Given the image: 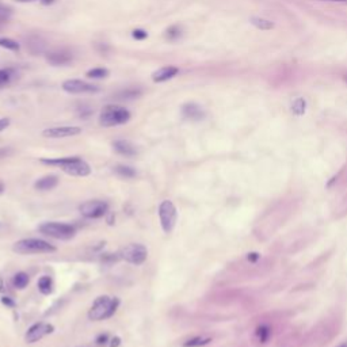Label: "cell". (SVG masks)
Masks as SVG:
<instances>
[{"label":"cell","mask_w":347,"mask_h":347,"mask_svg":"<svg viewBox=\"0 0 347 347\" xmlns=\"http://www.w3.org/2000/svg\"><path fill=\"white\" fill-rule=\"evenodd\" d=\"M42 164L48 166H56L61 168L65 174L72 177H89L91 174V167L87 162L77 156L72 157H56V159H41Z\"/></svg>","instance_id":"cell-1"},{"label":"cell","mask_w":347,"mask_h":347,"mask_svg":"<svg viewBox=\"0 0 347 347\" xmlns=\"http://www.w3.org/2000/svg\"><path fill=\"white\" fill-rule=\"evenodd\" d=\"M118 306H120V299L109 297V296H99L90 308L89 319L92 321L110 319L111 316H114Z\"/></svg>","instance_id":"cell-2"},{"label":"cell","mask_w":347,"mask_h":347,"mask_svg":"<svg viewBox=\"0 0 347 347\" xmlns=\"http://www.w3.org/2000/svg\"><path fill=\"white\" fill-rule=\"evenodd\" d=\"M13 251L19 255H35V254H52L57 251V248L42 239L30 238L22 239L14 243Z\"/></svg>","instance_id":"cell-3"},{"label":"cell","mask_w":347,"mask_h":347,"mask_svg":"<svg viewBox=\"0 0 347 347\" xmlns=\"http://www.w3.org/2000/svg\"><path fill=\"white\" fill-rule=\"evenodd\" d=\"M130 120V113L122 106L110 105L102 110L99 116V125L103 128H113L118 125H123Z\"/></svg>","instance_id":"cell-4"},{"label":"cell","mask_w":347,"mask_h":347,"mask_svg":"<svg viewBox=\"0 0 347 347\" xmlns=\"http://www.w3.org/2000/svg\"><path fill=\"white\" fill-rule=\"evenodd\" d=\"M38 231L49 236V238L57 239V240H71V239L75 238L76 235V228L74 225L65 224V223H57V221L42 223L38 226Z\"/></svg>","instance_id":"cell-5"},{"label":"cell","mask_w":347,"mask_h":347,"mask_svg":"<svg viewBox=\"0 0 347 347\" xmlns=\"http://www.w3.org/2000/svg\"><path fill=\"white\" fill-rule=\"evenodd\" d=\"M118 256L130 265L141 266L148 258V250L141 243H130L120 250Z\"/></svg>","instance_id":"cell-6"},{"label":"cell","mask_w":347,"mask_h":347,"mask_svg":"<svg viewBox=\"0 0 347 347\" xmlns=\"http://www.w3.org/2000/svg\"><path fill=\"white\" fill-rule=\"evenodd\" d=\"M159 218H160V225L164 233H171L175 228L178 218L177 206L174 205L172 201L170 199H164L159 205Z\"/></svg>","instance_id":"cell-7"},{"label":"cell","mask_w":347,"mask_h":347,"mask_svg":"<svg viewBox=\"0 0 347 347\" xmlns=\"http://www.w3.org/2000/svg\"><path fill=\"white\" fill-rule=\"evenodd\" d=\"M79 211L83 217L96 220V218L103 217L109 213V204L102 199H90L79 206Z\"/></svg>","instance_id":"cell-8"},{"label":"cell","mask_w":347,"mask_h":347,"mask_svg":"<svg viewBox=\"0 0 347 347\" xmlns=\"http://www.w3.org/2000/svg\"><path fill=\"white\" fill-rule=\"evenodd\" d=\"M55 332V326L49 324V323H35L28 330V332L25 335V342L29 345H33L35 342L41 340L42 338L48 336L50 333Z\"/></svg>","instance_id":"cell-9"},{"label":"cell","mask_w":347,"mask_h":347,"mask_svg":"<svg viewBox=\"0 0 347 347\" xmlns=\"http://www.w3.org/2000/svg\"><path fill=\"white\" fill-rule=\"evenodd\" d=\"M82 133V128L79 126H57L49 128L42 132V136L46 138H67V137L77 136Z\"/></svg>","instance_id":"cell-10"},{"label":"cell","mask_w":347,"mask_h":347,"mask_svg":"<svg viewBox=\"0 0 347 347\" xmlns=\"http://www.w3.org/2000/svg\"><path fill=\"white\" fill-rule=\"evenodd\" d=\"M62 90L69 94H86V92H96L98 87L89 84V83L77 80V79H71L62 83Z\"/></svg>","instance_id":"cell-11"},{"label":"cell","mask_w":347,"mask_h":347,"mask_svg":"<svg viewBox=\"0 0 347 347\" xmlns=\"http://www.w3.org/2000/svg\"><path fill=\"white\" fill-rule=\"evenodd\" d=\"M46 61L55 67H60V65H67L69 62H72V53L65 50V49H59V50H53L46 53Z\"/></svg>","instance_id":"cell-12"},{"label":"cell","mask_w":347,"mask_h":347,"mask_svg":"<svg viewBox=\"0 0 347 347\" xmlns=\"http://www.w3.org/2000/svg\"><path fill=\"white\" fill-rule=\"evenodd\" d=\"M113 150L116 151L118 155L132 157L137 155V148L128 140H116L113 143Z\"/></svg>","instance_id":"cell-13"},{"label":"cell","mask_w":347,"mask_h":347,"mask_svg":"<svg viewBox=\"0 0 347 347\" xmlns=\"http://www.w3.org/2000/svg\"><path fill=\"white\" fill-rule=\"evenodd\" d=\"M182 116L186 120H191V121H199L205 117V113L202 107H199L196 103H186L182 107Z\"/></svg>","instance_id":"cell-14"},{"label":"cell","mask_w":347,"mask_h":347,"mask_svg":"<svg viewBox=\"0 0 347 347\" xmlns=\"http://www.w3.org/2000/svg\"><path fill=\"white\" fill-rule=\"evenodd\" d=\"M26 48L31 55H41L46 49V42L40 35H30L26 41Z\"/></svg>","instance_id":"cell-15"},{"label":"cell","mask_w":347,"mask_h":347,"mask_svg":"<svg viewBox=\"0 0 347 347\" xmlns=\"http://www.w3.org/2000/svg\"><path fill=\"white\" fill-rule=\"evenodd\" d=\"M178 72H179V69H178L177 67H174V65H167V67H163V68L157 69L156 72L152 75V80L155 83L167 82V80H170V79H172L174 76L177 75Z\"/></svg>","instance_id":"cell-16"},{"label":"cell","mask_w":347,"mask_h":347,"mask_svg":"<svg viewBox=\"0 0 347 347\" xmlns=\"http://www.w3.org/2000/svg\"><path fill=\"white\" fill-rule=\"evenodd\" d=\"M57 184H59V177H56V175H45V177L35 181L34 189L40 191H49L57 187Z\"/></svg>","instance_id":"cell-17"},{"label":"cell","mask_w":347,"mask_h":347,"mask_svg":"<svg viewBox=\"0 0 347 347\" xmlns=\"http://www.w3.org/2000/svg\"><path fill=\"white\" fill-rule=\"evenodd\" d=\"M143 95V90L138 89V87H129V89H125L122 91H120L117 94V99H121V101H132V99H137Z\"/></svg>","instance_id":"cell-18"},{"label":"cell","mask_w":347,"mask_h":347,"mask_svg":"<svg viewBox=\"0 0 347 347\" xmlns=\"http://www.w3.org/2000/svg\"><path fill=\"white\" fill-rule=\"evenodd\" d=\"M113 171L116 172V175H118L120 178H125V179H132V178H136L137 171L130 167V166H125V164H118L116 166Z\"/></svg>","instance_id":"cell-19"},{"label":"cell","mask_w":347,"mask_h":347,"mask_svg":"<svg viewBox=\"0 0 347 347\" xmlns=\"http://www.w3.org/2000/svg\"><path fill=\"white\" fill-rule=\"evenodd\" d=\"M38 290L45 294V296H49L50 293L53 292V281L50 277L48 275H44L41 278L38 279Z\"/></svg>","instance_id":"cell-20"},{"label":"cell","mask_w":347,"mask_h":347,"mask_svg":"<svg viewBox=\"0 0 347 347\" xmlns=\"http://www.w3.org/2000/svg\"><path fill=\"white\" fill-rule=\"evenodd\" d=\"M29 282H30V278H29L28 274L23 272H16L14 275V278H13V285H14L16 289H19V290L25 289V287L29 285Z\"/></svg>","instance_id":"cell-21"},{"label":"cell","mask_w":347,"mask_h":347,"mask_svg":"<svg viewBox=\"0 0 347 347\" xmlns=\"http://www.w3.org/2000/svg\"><path fill=\"white\" fill-rule=\"evenodd\" d=\"M181 37H182V28L178 26V25H174V26H171L166 30V38L168 41H177Z\"/></svg>","instance_id":"cell-22"},{"label":"cell","mask_w":347,"mask_h":347,"mask_svg":"<svg viewBox=\"0 0 347 347\" xmlns=\"http://www.w3.org/2000/svg\"><path fill=\"white\" fill-rule=\"evenodd\" d=\"M211 338H202V336H197V338H193L189 339L187 342H184L183 347H201L211 343Z\"/></svg>","instance_id":"cell-23"},{"label":"cell","mask_w":347,"mask_h":347,"mask_svg":"<svg viewBox=\"0 0 347 347\" xmlns=\"http://www.w3.org/2000/svg\"><path fill=\"white\" fill-rule=\"evenodd\" d=\"M87 76L91 79H103L109 76V71L106 68H92L87 72Z\"/></svg>","instance_id":"cell-24"},{"label":"cell","mask_w":347,"mask_h":347,"mask_svg":"<svg viewBox=\"0 0 347 347\" xmlns=\"http://www.w3.org/2000/svg\"><path fill=\"white\" fill-rule=\"evenodd\" d=\"M14 76V71L13 69H0V87L6 86L10 83V80Z\"/></svg>","instance_id":"cell-25"},{"label":"cell","mask_w":347,"mask_h":347,"mask_svg":"<svg viewBox=\"0 0 347 347\" xmlns=\"http://www.w3.org/2000/svg\"><path fill=\"white\" fill-rule=\"evenodd\" d=\"M0 46H1V48L10 49V50H18V49H19V44L14 41V40H11V38L3 37V38H0Z\"/></svg>","instance_id":"cell-26"},{"label":"cell","mask_w":347,"mask_h":347,"mask_svg":"<svg viewBox=\"0 0 347 347\" xmlns=\"http://www.w3.org/2000/svg\"><path fill=\"white\" fill-rule=\"evenodd\" d=\"M252 23L258 29H262V30H270V29L274 28L272 22L262 19V18H252Z\"/></svg>","instance_id":"cell-27"},{"label":"cell","mask_w":347,"mask_h":347,"mask_svg":"<svg viewBox=\"0 0 347 347\" xmlns=\"http://www.w3.org/2000/svg\"><path fill=\"white\" fill-rule=\"evenodd\" d=\"M11 13H13L11 8L0 3V23L7 22L10 19V16H11Z\"/></svg>","instance_id":"cell-28"},{"label":"cell","mask_w":347,"mask_h":347,"mask_svg":"<svg viewBox=\"0 0 347 347\" xmlns=\"http://www.w3.org/2000/svg\"><path fill=\"white\" fill-rule=\"evenodd\" d=\"M293 111H294L296 114H302V113L305 111V102H304V99H299V101L294 102V105H293Z\"/></svg>","instance_id":"cell-29"},{"label":"cell","mask_w":347,"mask_h":347,"mask_svg":"<svg viewBox=\"0 0 347 347\" xmlns=\"http://www.w3.org/2000/svg\"><path fill=\"white\" fill-rule=\"evenodd\" d=\"M269 335H270V331H269V328L267 327H260L258 330V336H259V339H260V342H263L265 343L266 340H267V338H269Z\"/></svg>","instance_id":"cell-30"},{"label":"cell","mask_w":347,"mask_h":347,"mask_svg":"<svg viewBox=\"0 0 347 347\" xmlns=\"http://www.w3.org/2000/svg\"><path fill=\"white\" fill-rule=\"evenodd\" d=\"M118 258H120L118 255H113V254H102L101 260H102L103 263H113V262H116Z\"/></svg>","instance_id":"cell-31"},{"label":"cell","mask_w":347,"mask_h":347,"mask_svg":"<svg viewBox=\"0 0 347 347\" xmlns=\"http://www.w3.org/2000/svg\"><path fill=\"white\" fill-rule=\"evenodd\" d=\"M133 38L135 40H138V41H141V40H145L147 37H148V34H147V31H144V30H141V29H136L135 31H133Z\"/></svg>","instance_id":"cell-32"},{"label":"cell","mask_w":347,"mask_h":347,"mask_svg":"<svg viewBox=\"0 0 347 347\" xmlns=\"http://www.w3.org/2000/svg\"><path fill=\"white\" fill-rule=\"evenodd\" d=\"M96 345H99V346H102V345H106L107 342H109V335L107 333H101V335H98V338L95 339Z\"/></svg>","instance_id":"cell-33"},{"label":"cell","mask_w":347,"mask_h":347,"mask_svg":"<svg viewBox=\"0 0 347 347\" xmlns=\"http://www.w3.org/2000/svg\"><path fill=\"white\" fill-rule=\"evenodd\" d=\"M1 304H3V305L8 306V308H15V306H16L14 300L11 299V297H7V296L1 297Z\"/></svg>","instance_id":"cell-34"},{"label":"cell","mask_w":347,"mask_h":347,"mask_svg":"<svg viewBox=\"0 0 347 347\" xmlns=\"http://www.w3.org/2000/svg\"><path fill=\"white\" fill-rule=\"evenodd\" d=\"M8 126H10V120L8 118H0V132L7 129Z\"/></svg>","instance_id":"cell-35"},{"label":"cell","mask_w":347,"mask_h":347,"mask_svg":"<svg viewBox=\"0 0 347 347\" xmlns=\"http://www.w3.org/2000/svg\"><path fill=\"white\" fill-rule=\"evenodd\" d=\"M121 345V338L120 336H114L110 339V346L109 347H118Z\"/></svg>","instance_id":"cell-36"},{"label":"cell","mask_w":347,"mask_h":347,"mask_svg":"<svg viewBox=\"0 0 347 347\" xmlns=\"http://www.w3.org/2000/svg\"><path fill=\"white\" fill-rule=\"evenodd\" d=\"M113 220H114V214H113V213H109V217H107V223H109V225L114 224Z\"/></svg>","instance_id":"cell-37"},{"label":"cell","mask_w":347,"mask_h":347,"mask_svg":"<svg viewBox=\"0 0 347 347\" xmlns=\"http://www.w3.org/2000/svg\"><path fill=\"white\" fill-rule=\"evenodd\" d=\"M10 150H0V157H6L8 155Z\"/></svg>","instance_id":"cell-38"},{"label":"cell","mask_w":347,"mask_h":347,"mask_svg":"<svg viewBox=\"0 0 347 347\" xmlns=\"http://www.w3.org/2000/svg\"><path fill=\"white\" fill-rule=\"evenodd\" d=\"M4 190H6V186H4V183L0 181V194H3V193H4Z\"/></svg>","instance_id":"cell-39"},{"label":"cell","mask_w":347,"mask_h":347,"mask_svg":"<svg viewBox=\"0 0 347 347\" xmlns=\"http://www.w3.org/2000/svg\"><path fill=\"white\" fill-rule=\"evenodd\" d=\"M4 290V282H3V279L0 278V292H3Z\"/></svg>","instance_id":"cell-40"},{"label":"cell","mask_w":347,"mask_h":347,"mask_svg":"<svg viewBox=\"0 0 347 347\" xmlns=\"http://www.w3.org/2000/svg\"><path fill=\"white\" fill-rule=\"evenodd\" d=\"M41 1L44 3V4H52V3H53L55 0H41Z\"/></svg>","instance_id":"cell-41"},{"label":"cell","mask_w":347,"mask_h":347,"mask_svg":"<svg viewBox=\"0 0 347 347\" xmlns=\"http://www.w3.org/2000/svg\"><path fill=\"white\" fill-rule=\"evenodd\" d=\"M16 1H19V3H28V1H35V0H16Z\"/></svg>","instance_id":"cell-42"},{"label":"cell","mask_w":347,"mask_h":347,"mask_svg":"<svg viewBox=\"0 0 347 347\" xmlns=\"http://www.w3.org/2000/svg\"><path fill=\"white\" fill-rule=\"evenodd\" d=\"M327 1H340V3H346L347 0H327Z\"/></svg>","instance_id":"cell-43"},{"label":"cell","mask_w":347,"mask_h":347,"mask_svg":"<svg viewBox=\"0 0 347 347\" xmlns=\"http://www.w3.org/2000/svg\"><path fill=\"white\" fill-rule=\"evenodd\" d=\"M339 347H347V345H342V346H339Z\"/></svg>","instance_id":"cell-44"}]
</instances>
